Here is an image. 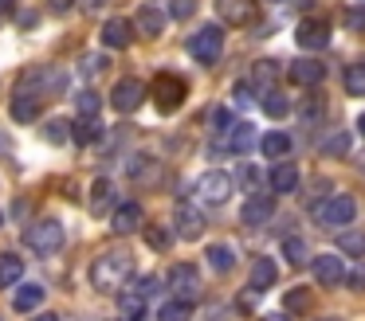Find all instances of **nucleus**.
Wrapping results in <instances>:
<instances>
[{"label":"nucleus","instance_id":"f257e3e1","mask_svg":"<svg viewBox=\"0 0 365 321\" xmlns=\"http://www.w3.org/2000/svg\"><path fill=\"white\" fill-rule=\"evenodd\" d=\"M130 274H134L130 251H106V255H98L95 266H91V286L103 290V294H114L118 286H126Z\"/></svg>","mask_w":365,"mask_h":321},{"label":"nucleus","instance_id":"f03ea898","mask_svg":"<svg viewBox=\"0 0 365 321\" xmlns=\"http://www.w3.org/2000/svg\"><path fill=\"white\" fill-rule=\"evenodd\" d=\"M232 196V177L220 169H208L200 172L197 180H192V200L197 204H208V208H220V204H228Z\"/></svg>","mask_w":365,"mask_h":321},{"label":"nucleus","instance_id":"7ed1b4c3","mask_svg":"<svg viewBox=\"0 0 365 321\" xmlns=\"http://www.w3.org/2000/svg\"><path fill=\"white\" fill-rule=\"evenodd\" d=\"M24 243L36 255H56L63 247V223L59 219H36L32 227H24Z\"/></svg>","mask_w":365,"mask_h":321},{"label":"nucleus","instance_id":"20e7f679","mask_svg":"<svg viewBox=\"0 0 365 321\" xmlns=\"http://www.w3.org/2000/svg\"><path fill=\"white\" fill-rule=\"evenodd\" d=\"M354 216H357V200L354 196H330V200H322L314 208V219L322 227H346V223H354Z\"/></svg>","mask_w":365,"mask_h":321},{"label":"nucleus","instance_id":"39448f33","mask_svg":"<svg viewBox=\"0 0 365 321\" xmlns=\"http://www.w3.org/2000/svg\"><path fill=\"white\" fill-rule=\"evenodd\" d=\"M220 51H224V31L216 28V23H208V28H200L197 36H189V55L197 63H216L220 59Z\"/></svg>","mask_w":365,"mask_h":321},{"label":"nucleus","instance_id":"423d86ee","mask_svg":"<svg viewBox=\"0 0 365 321\" xmlns=\"http://www.w3.org/2000/svg\"><path fill=\"white\" fill-rule=\"evenodd\" d=\"M165 282L177 294V302H197L200 298V274H197V266H189V263H177Z\"/></svg>","mask_w":365,"mask_h":321},{"label":"nucleus","instance_id":"0eeeda50","mask_svg":"<svg viewBox=\"0 0 365 321\" xmlns=\"http://www.w3.org/2000/svg\"><path fill=\"white\" fill-rule=\"evenodd\" d=\"M173 223H177V235L181 239H200L205 235V216L197 211V204H189V200H177V208H173Z\"/></svg>","mask_w":365,"mask_h":321},{"label":"nucleus","instance_id":"6e6552de","mask_svg":"<svg viewBox=\"0 0 365 321\" xmlns=\"http://www.w3.org/2000/svg\"><path fill=\"white\" fill-rule=\"evenodd\" d=\"M185 98V83L177 75H158V83H153V102H158L161 114H173L177 106H181Z\"/></svg>","mask_w":365,"mask_h":321},{"label":"nucleus","instance_id":"1a4fd4ad","mask_svg":"<svg viewBox=\"0 0 365 321\" xmlns=\"http://www.w3.org/2000/svg\"><path fill=\"white\" fill-rule=\"evenodd\" d=\"M142 102H145V83H138V78H122L110 94V106L118 110V114H134Z\"/></svg>","mask_w":365,"mask_h":321},{"label":"nucleus","instance_id":"9d476101","mask_svg":"<svg viewBox=\"0 0 365 321\" xmlns=\"http://www.w3.org/2000/svg\"><path fill=\"white\" fill-rule=\"evenodd\" d=\"M294 39H299V47H307V51H322V47L330 43V23H326L322 16L302 20L299 31H294Z\"/></svg>","mask_w":365,"mask_h":321},{"label":"nucleus","instance_id":"9b49d317","mask_svg":"<svg viewBox=\"0 0 365 321\" xmlns=\"http://www.w3.org/2000/svg\"><path fill=\"white\" fill-rule=\"evenodd\" d=\"M216 16L232 28H244L255 20V0H216Z\"/></svg>","mask_w":365,"mask_h":321},{"label":"nucleus","instance_id":"f8f14e48","mask_svg":"<svg viewBox=\"0 0 365 321\" xmlns=\"http://www.w3.org/2000/svg\"><path fill=\"white\" fill-rule=\"evenodd\" d=\"M271 216H275V196L252 192V200L244 204V223L247 227H263V223H271Z\"/></svg>","mask_w":365,"mask_h":321},{"label":"nucleus","instance_id":"ddd939ff","mask_svg":"<svg viewBox=\"0 0 365 321\" xmlns=\"http://www.w3.org/2000/svg\"><path fill=\"white\" fill-rule=\"evenodd\" d=\"M142 219H145V211H142V204H122V208H114V216H110V231L114 235H134L138 227H142Z\"/></svg>","mask_w":365,"mask_h":321},{"label":"nucleus","instance_id":"4468645a","mask_svg":"<svg viewBox=\"0 0 365 321\" xmlns=\"http://www.w3.org/2000/svg\"><path fill=\"white\" fill-rule=\"evenodd\" d=\"M314 282L318 286H338V282H346V263L338 255H314Z\"/></svg>","mask_w":365,"mask_h":321},{"label":"nucleus","instance_id":"2eb2a0df","mask_svg":"<svg viewBox=\"0 0 365 321\" xmlns=\"http://www.w3.org/2000/svg\"><path fill=\"white\" fill-rule=\"evenodd\" d=\"M287 75H291V83H299V86H318L326 78V67L318 59H294L291 67H287Z\"/></svg>","mask_w":365,"mask_h":321},{"label":"nucleus","instance_id":"dca6fc26","mask_svg":"<svg viewBox=\"0 0 365 321\" xmlns=\"http://www.w3.org/2000/svg\"><path fill=\"white\" fill-rule=\"evenodd\" d=\"M126 177L130 180H138V184H150V180H158L161 177V164L153 161L150 153H134L126 161Z\"/></svg>","mask_w":365,"mask_h":321},{"label":"nucleus","instance_id":"f3484780","mask_svg":"<svg viewBox=\"0 0 365 321\" xmlns=\"http://www.w3.org/2000/svg\"><path fill=\"white\" fill-rule=\"evenodd\" d=\"M275 274H279V266H275V258H255L252 263V278H247V286L255 290V294H267L271 286H275Z\"/></svg>","mask_w":365,"mask_h":321},{"label":"nucleus","instance_id":"a211bd4d","mask_svg":"<svg viewBox=\"0 0 365 321\" xmlns=\"http://www.w3.org/2000/svg\"><path fill=\"white\" fill-rule=\"evenodd\" d=\"M252 141H255V125L252 122H236L228 133H224L220 145L228 149V153H252Z\"/></svg>","mask_w":365,"mask_h":321},{"label":"nucleus","instance_id":"6ab92c4d","mask_svg":"<svg viewBox=\"0 0 365 321\" xmlns=\"http://www.w3.org/2000/svg\"><path fill=\"white\" fill-rule=\"evenodd\" d=\"M130 39H134V23H130V20L114 16V20L103 23V43H106V47H126Z\"/></svg>","mask_w":365,"mask_h":321},{"label":"nucleus","instance_id":"aec40b11","mask_svg":"<svg viewBox=\"0 0 365 321\" xmlns=\"http://www.w3.org/2000/svg\"><path fill=\"white\" fill-rule=\"evenodd\" d=\"M40 110H43V102H40V94H28V90H20L16 98H12V117L16 122H36L40 117Z\"/></svg>","mask_w":365,"mask_h":321},{"label":"nucleus","instance_id":"412c9836","mask_svg":"<svg viewBox=\"0 0 365 321\" xmlns=\"http://www.w3.org/2000/svg\"><path fill=\"white\" fill-rule=\"evenodd\" d=\"M271 188H275V192H294V188H299V169H294L291 161H275L271 164Z\"/></svg>","mask_w":365,"mask_h":321},{"label":"nucleus","instance_id":"4be33fe9","mask_svg":"<svg viewBox=\"0 0 365 321\" xmlns=\"http://www.w3.org/2000/svg\"><path fill=\"white\" fill-rule=\"evenodd\" d=\"M118 313H122V321H142L145 317V294L142 290H126V294H118Z\"/></svg>","mask_w":365,"mask_h":321},{"label":"nucleus","instance_id":"5701e85b","mask_svg":"<svg viewBox=\"0 0 365 321\" xmlns=\"http://www.w3.org/2000/svg\"><path fill=\"white\" fill-rule=\"evenodd\" d=\"M165 23H169V16L161 12L158 4H142V12H138V28H142L145 36H161Z\"/></svg>","mask_w":365,"mask_h":321},{"label":"nucleus","instance_id":"b1692460","mask_svg":"<svg viewBox=\"0 0 365 321\" xmlns=\"http://www.w3.org/2000/svg\"><path fill=\"white\" fill-rule=\"evenodd\" d=\"M259 149H263V157H271V161H283V157L291 153V137H287L283 130H271L267 137L259 141Z\"/></svg>","mask_w":365,"mask_h":321},{"label":"nucleus","instance_id":"393cba45","mask_svg":"<svg viewBox=\"0 0 365 321\" xmlns=\"http://www.w3.org/2000/svg\"><path fill=\"white\" fill-rule=\"evenodd\" d=\"M20 274H24V263H20V255H0V290H9L20 282Z\"/></svg>","mask_w":365,"mask_h":321},{"label":"nucleus","instance_id":"a878e982","mask_svg":"<svg viewBox=\"0 0 365 321\" xmlns=\"http://www.w3.org/2000/svg\"><path fill=\"white\" fill-rule=\"evenodd\" d=\"M12 305H16L20 313L40 310V305H43V286H36V282H32V286H20L16 290V302H12Z\"/></svg>","mask_w":365,"mask_h":321},{"label":"nucleus","instance_id":"bb28decb","mask_svg":"<svg viewBox=\"0 0 365 321\" xmlns=\"http://www.w3.org/2000/svg\"><path fill=\"white\" fill-rule=\"evenodd\" d=\"M208 266H212L216 274H228L232 266H236V255H232V247H224V243H212V247H208Z\"/></svg>","mask_w":365,"mask_h":321},{"label":"nucleus","instance_id":"cd10ccee","mask_svg":"<svg viewBox=\"0 0 365 321\" xmlns=\"http://www.w3.org/2000/svg\"><path fill=\"white\" fill-rule=\"evenodd\" d=\"M110 204H114V184H110L106 177H98L95 184H91V208H95V211H106Z\"/></svg>","mask_w":365,"mask_h":321},{"label":"nucleus","instance_id":"c85d7f7f","mask_svg":"<svg viewBox=\"0 0 365 321\" xmlns=\"http://www.w3.org/2000/svg\"><path fill=\"white\" fill-rule=\"evenodd\" d=\"M310 310V286H294L283 294V313H307Z\"/></svg>","mask_w":365,"mask_h":321},{"label":"nucleus","instance_id":"c756f323","mask_svg":"<svg viewBox=\"0 0 365 321\" xmlns=\"http://www.w3.org/2000/svg\"><path fill=\"white\" fill-rule=\"evenodd\" d=\"M263 114L267 117H287L291 114V98H287L283 90H267L263 94Z\"/></svg>","mask_w":365,"mask_h":321},{"label":"nucleus","instance_id":"7c9ffc66","mask_svg":"<svg viewBox=\"0 0 365 321\" xmlns=\"http://www.w3.org/2000/svg\"><path fill=\"white\" fill-rule=\"evenodd\" d=\"M338 251L349 258H361L365 255V231H341L338 235Z\"/></svg>","mask_w":365,"mask_h":321},{"label":"nucleus","instance_id":"2f4dec72","mask_svg":"<svg viewBox=\"0 0 365 321\" xmlns=\"http://www.w3.org/2000/svg\"><path fill=\"white\" fill-rule=\"evenodd\" d=\"M341 86H346V94L361 98V94H365V63H354V67H346V75H341Z\"/></svg>","mask_w":365,"mask_h":321},{"label":"nucleus","instance_id":"473e14b6","mask_svg":"<svg viewBox=\"0 0 365 321\" xmlns=\"http://www.w3.org/2000/svg\"><path fill=\"white\" fill-rule=\"evenodd\" d=\"M98 137H103L98 117H79V122H75V141H79V145H91V141H98Z\"/></svg>","mask_w":365,"mask_h":321},{"label":"nucleus","instance_id":"72a5a7b5","mask_svg":"<svg viewBox=\"0 0 365 321\" xmlns=\"http://www.w3.org/2000/svg\"><path fill=\"white\" fill-rule=\"evenodd\" d=\"M283 255H287V263H291V266H302V263H307V243H302L299 235H287V239H283Z\"/></svg>","mask_w":365,"mask_h":321},{"label":"nucleus","instance_id":"f704fd0d","mask_svg":"<svg viewBox=\"0 0 365 321\" xmlns=\"http://www.w3.org/2000/svg\"><path fill=\"white\" fill-rule=\"evenodd\" d=\"M75 106H79V117H98V110H103V98H98L95 90H83L79 98H75Z\"/></svg>","mask_w":365,"mask_h":321},{"label":"nucleus","instance_id":"c9c22d12","mask_svg":"<svg viewBox=\"0 0 365 321\" xmlns=\"http://www.w3.org/2000/svg\"><path fill=\"white\" fill-rule=\"evenodd\" d=\"M341 23L349 31H365V4H346L341 8Z\"/></svg>","mask_w":365,"mask_h":321},{"label":"nucleus","instance_id":"e433bc0d","mask_svg":"<svg viewBox=\"0 0 365 321\" xmlns=\"http://www.w3.org/2000/svg\"><path fill=\"white\" fill-rule=\"evenodd\" d=\"M158 321H189V302H165L158 310Z\"/></svg>","mask_w":365,"mask_h":321},{"label":"nucleus","instance_id":"4c0bfd02","mask_svg":"<svg viewBox=\"0 0 365 321\" xmlns=\"http://www.w3.org/2000/svg\"><path fill=\"white\" fill-rule=\"evenodd\" d=\"M232 94H236L240 106H247V102H255V94H259V86L252 83V78H240L236 86H232Z\"/></svg>","mask_w":365,"mask_h":321},{"label":"nucleus","instance_id":"58836bf2","mask_svg":"<svg viewBox=\"0 0 365 321\" xmlns=\"http://www.w3.org/2000/svg\"><path fill=\"white\" fill-rule=\"evenodd\" d=\"M208 125H212L216 133H228L232 130V110H224V106H216L212 114H208Z\"/></svg>","mask_w":365,"mask_h":321},{"label":"nucleus","instance_id":"ea45409f","mask_svg":"<svg viewBox=\"0 0 365 321\" xmlns=\"http://www.w3.org/2000/svg\"><path fill=\"white\" fill-rule=\"evenodd\" d=\"M192 12H197V0H169V16L173 20H189Z\"/></svg>","mask_w":365,"mask_h":321},{"label":"nucleus","instance_id":"a19ab883","mask_svg":"<svg viewBox=\"0 0 365 321\" xmlns=\"http://www.w3.org/2000/svg\"><path fill=\"white\" fill-rule=\"evenodd\" d=\"M326 153H334V157H338V153H349V133H338V137L326 141Z\"/></svg>","mask_w":365,"mask_h":321},{"label":"nucleus","instance_id":"79ce46f5","mask_svg":"<svg viewBox=\"0 0 365 321\" xmlns=\"http://www.w3.org/2000/svg\"><path fill=\"white\" fill-rule=\"evenodd\" d=\"M145 243H150V247H169V231L165 227H150V231H145Z\"/></svg>","mask_w":365,"mask_h":321},{"label":"nucleus","instance_id":"37998d69","mask_svg":"<svg viewBox=\"0 0 365 321\" xmlns=\"http://www.w3.org/2000/svg\"><path fill=\"white\" fill-rule=\"evenodd\" d=\"M252 83L259 86V83H271V75H275V63H255V70H252Z\"/></svg>","mask_w":365,"mask_h":321},{"label":"nucleus","instance_id":"c03bdc74","mask_svg":"<svg viewBox=\"0 0 365 321\" xmlns=\"http://www.w3.org/2000/svg\"><path fill=\"white\" fill-rule=\"evenodd\" d=\"M103 67H106V59H103V55H87V59H83V70H95V75H98Z\"/></svg>","mask_w":365,"mask_h":321},{"label":"nucleus","instance_id":"a18cd8bd","mask_svg":"<svg viewBox=\"0 0 365 321\" xmlns=\"http://www.w3.org/2000/svg\"><path fill=\"white\" fill-rule=\"evenodd\" d=\"M318 114H322V98H310V102H307V110H302V117L310 122V117H318Z\"/></svg>","mask_w":365,"mask_h":321},{"label":"nucleus","instance_id":"49530a36","mask_svg":"<svg viewBox=\"0 0 365 321\" xmlns=\"http://www.w3.org/2000/svg\"><path fill=\"white\" fill-rule=\"evenodd\" d=\"M349 286H354V290H365V266H357V270L349 274Z\"/></svg>","mask_w":365,"mask_h":321},{"label":"nucleus","instance_id":"de8ad7c7","mask_svg":"<svg viewBox=\"0 0 365 321\" xmlns=\"http://www.w3.org/2000/svg\"><path fill=\"white\" fill-rule=\"evenodd\" d=\"M67 130H71V125L56 122V125H51V133H48V137H51V141H59V137H67Z\"/></svg>","mask_w":365,"mask_h":321},{"label":"nucleus","instance_id":"09e8293b","mask_svg":"<svg viewBox=\"0 0 365 321\" xmlns=\"http://www.w3.org/2000/svg\"><path fill=\"white\" fill-rule=\"evenodd\" d=\"M244 180H247V188H255V184H259V172H255V169H244Z\"/></svg>","mask_w":365,"mask_h":321},{"label":"nucleus","instance_id":"8fccbe9b","mask_svg":"<svg viewBox=\"0 0 365 321\" xmlns=\"http://www.w3.org/2000/svg\"><path fill=\"white\" fill-rule=\"evenodd\" d=\"M259 321H291L287 313H267V317H259Z\"/></svg>","mask_w":365,"mask_h":321},{"label":"nucleus","instance_id":"3c124183","mask_svg":"<svg viewBox=\"0 0 365 321\" xmlns=\"http://www.w3.org/2000/svg\"><path fill=\"white\" fill-rule=\"evenodd\" d=\"M32 321H59V317H56V313H36Z\"/></svg>","mask_w":365,"mask_h":321},{"label":"nucleus","instance_id":"603ef678","mask_svg":"<svg viewBox=\"0 0 365 321\" xmlns=\"http://www.w3.org/2000/svg\"><path fill=\"white\" fill-rule=\"evenodd\" d=\"M87 8H103V0H87Z\"/></svg>","mask_w":365,"mask_h":321},{"label":"nucleus","instance_id":"864d4df0","mask_svg":"<svg viewBox=\"0 0 365 321\" xmlns=\"http://www.w3.org/2000/svg\"><path fill=\"white\" fill-rule=\"evenodd\" d=\"M357 130H361V133H365V114H361V117H357Z\"/></svg>","mask_w":365,"mask_h":321},{"label":"nucleus","instance_id":"5fc2aeb1","mask_svg":"<svg viewBox=\"0 0 365 321\" xmlns=\"http://www.w3.org/2000/svg\"><path fill=\"white\" fill-rule=\"evenodd\" d=\"M318 321H338V317H318Z\"/></svg>","mask_w":365,"mask_h":321},{"label":"nucleus","instance_id":"6e6d98bb","mask_svg":"<svg viewBox=\"0 0 365 321\" xmlns=\"http://www.w3.org/2000/svg\"><path fill=\"white\" fill-rule=\"evenodd\" d=\"M0 223H4V216H0Z\"/></svg>","mask_w":365,"mask_h":321}]
</instances>
